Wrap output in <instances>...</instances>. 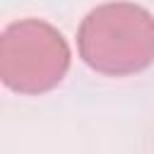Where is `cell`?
Returning <instances> with one entry per match:
<instances>
[{
  "label": "cell",
  "mask_w": 154,
  "mask_h": 154,
  "mask_svg": "<svg viewBox=\"0 0 154 154\" xmlns=\"http://www.w3.org/2000/svg\"><path fill=\"white\" fill-rule=\"evenodd\" d=\"M70 43L46 19H17L0 36V77L17 94L38 96L55 89L70 70Z\"/></svg>",
  "instance_id": "7a4b0ae2"
},
{
  "label": "cell",
  "mask_w": 154,
  "mask_h": 154,
  "mask_svg": "<svg viewBox=\"0 0 154 154\" xmlns=\"http://www.w3.org/2000/svg\"><path fill=\"white\" fill-rule=\"evenodd\" d=\"M84 65L106 77H128L154 63V14L135 2L116 0L94 7L77 29Z\"/></svg>",
  "instance_id": "6da1fadb"
}]
</instances>
